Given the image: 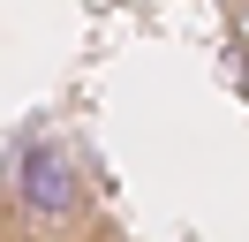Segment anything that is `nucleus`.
I'll list each match as a JSON object with an SVG mask.
<instances>
[{
	"mask_svg": "<svg viewBox=\"0 0 249 242\" xmlns=\"http://www.w3.org/2000/svg\"><path fill=\"white\" fill-rule=\"evenodd\" d=\"M8 204L31 235H76L91 220V182H83V159L68 151V136L31 129L8 159Z\"/></svg>",
	"mask_w": 249,
	"mask_h": 242,
	"instance_id": "1",
	"label": "nucleus"
}]
</instances>
